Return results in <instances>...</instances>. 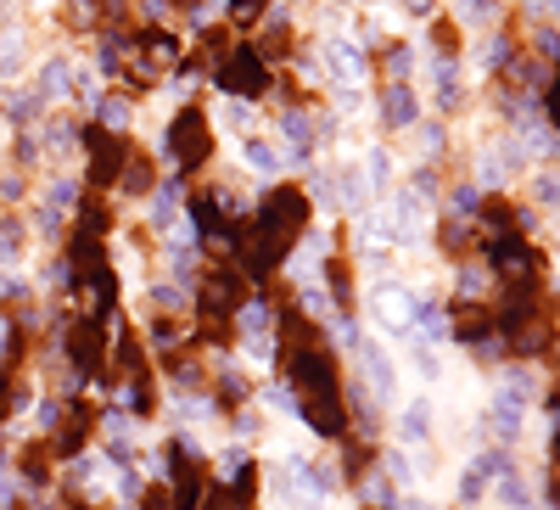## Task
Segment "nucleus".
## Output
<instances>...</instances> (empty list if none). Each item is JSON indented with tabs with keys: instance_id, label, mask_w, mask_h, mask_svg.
<instances>
[{
	"instance_id": "nucleus-23",
	"label": "nucleus",
	"mask_w": 560,
	"mask_h": 510,
	"mask_svg": "<svg viewBox=\"0 0 560 510\" xmlns=\"http://www.w3.org/2000/svg\"><path fill=\"white\" fill-rule=\"evenodd\" d=\"M40 107H45L40 90H6V118H12V124H28Z\"/></svg>"
},
{
	"instance_id": "nucleus-42",
	"label": "nucleus",
	"mask_w": 560,
	"mask_h": 510,
	"mask_svg": "<svg viewBox=\"0 0 560 510\" xmlns=\"http://www.w3.org/2000/svg\"><path fill=\"white\" fill-rule=\"evenodd\" d=\"M555 466H560V426H555Z\"/></svg>"
},
{
	"instance_id": "nucleus-36",
	"label": "nucleus",
	"mask_w": 560,
	"mask_h": 510,
	"mask_svg": "<svg viewBox=\"0 0 560 510\" xmlns=\"http://www.w3.org/2000/svg\"><path fill=\"white\" fill-rule=\"evenodd\" d=\"M482 286H488V275H482V270H460V292H465V298H482Z\"/></svg>"
},
{
	"instance_id": "nucleus-24",
	"label": "nucleus",
	"mask_w": 560,
	"mask_h": 510,
	"mask_svg": "<svg viewBox=\"0 0 560 510\" xmlns=\"http://www.w3.org/2000/svg\"><path fill=\"white\" fill-rule=\"evenodd\" d=\"M364 180H370V191H381V185L392 180V157L381 152V146H370V152H364Z\"/></svg>"
},
{
	"instance_id": "nucleus-39",
	"label": "nucleus",
	"mask_w": 560,
	"mask_h": 510,
	"mask_svg": "<svg viewBox=\"0 0 560 510\" xmlns=\"http://www.w3.org/2000/svg\"><path fill=\"white\" fill-rule=\"evenodd\" d=\"M544 107H549V124L560 129V79H555V85H549V101H544Z\"/></svg>"
},
{
	"instance_id": "nucleus-14",
	"label": "nucleus",
	"mask_w": 560,
	"mask_h": 510,
	"mask_svg": "<svg viewBox=\"0 0 560 510\" xmlns=\"http://www.w3.org/2000/svg\"><path fill=\"white\" fill-rule=\"evenodd\" d=\"M398 432H404V443H426V438H432V404L415 398V404L398 415Z\"/></svg>"
},
{
	"instance_id": "nucleus-6",
	"label": "nucleus",
	"mask_w": 560,
	"mask_h": 510,
	"mask_svg": "<svg viewBox=\"0 0 560 510\" xmlns=\"http://www.w3.org/2000/svg\"><path fill=\"white\" fill-rule=\"evenodd\" d=\"M325 62H331V73L342 85H364V73H370V62H364V51L353 40H325Z\"/></svg>"
},
{
	"instance_id": "nucleus-7",
	"label": "nucleus",
	"mask_w": 560,
	"mask_h": 510,
	"mask_svg": "<svg viewBox=\"0 0 560 510\" xmlns=\"http://www.w3.org/2000/svg\"><path fill=\"white\" fill-rule=\"evenodd\" d=\"M488 258H493V270H499V275H521V286H527V275H532V247H527V241L493 236Z\"/></svg>"
},
{
	"instance_id": "nucleus-30",
	"label": "nucleus",
	"mask_w": 560,
	"mask_h": 510,
	"mask_svg": "<svg viewBox=\"0 0 560 510\" xmlns=\"http://www.w3.org/2000/svg\"><path fill=\"white\" fill-rule=\"evenodd\" d=\"M532 197L544 202V208H560V180H555V174H538V185H532Z\"/></svg>"
},
{
	"instance_id": "nucleus-29",
	"label": "nucleus",
	"mask_w": 560,
	"mask_h": 510,
	"mask_svg": "<svg viewBox=\"0 0 560 510\" xmlns=\"http://www.w3.org/2000/svg\"><path fill=\"white\" fill-rule=\"evenodd\" d=\"M499 499H504V505H516V510H527V488H521V477L504 471V477H499Z\"/></svg>"
},
{
	"instance_id": "nucleus-13",
	"label": "nucleus",
	"mask_w": 560,
	"mask_h": 510,
	"mask_svg": "<svg viewBox=\"0 0 560 510\" xmlns=\"http://www.w3.org/2000/svg\"><path fill=\"white\" fill-rule=\"evenodd\" d=\"M213 376H219V382H213V398H219V404H236V410H241V404H247V398H252V382H247V376H241L236 365L213 370Z\"/></svg>"
},
{
	"instance_id": "nucleus-26",
	"label": "nucleus",
	"mask_w": 560,
	"mask_h": 510,
	"mask_svg": "<svg viewBox=\"0 0 560 510\" xmlns=\"http://www.w3.org/2000/svg\"><path fill=\"white\" fill-rule=\"evenodd\" d=\"M90 113H96V118H101V124H107V129H124V124H129V107H124V101H118V96L96 101Z\"/></svg>"
},
{
	"instance_id": "nucleus-4",
	"label": "nucleus",
	"mask_w": 560,
	"mask_h": 510,
	"mask_svg": "<svg viewBox=\"0 0 560 510\" xmlns=\"http://www.w3.org/2000/svg\"><path fill=\"white\" fill-rule=\"evenodd\" d=\"M370 309H376V320L387 331H398V337H409V326H415V298H409L404 286H376Z\"/></svg>"
},
{
	"instance_id": "nucleus-25",
	"label": "nucleus",
	"mask_w": 560,
	"mask_h": 510,
	"mask_svg": "<svg viewBox=\"0 0 560 510\" xmlns=\"http://www.w3.org/2000/svg\"><path fill=\"white\" fill-rule=\"evenodd\" d=\"M460 17L471 29H488L493 17H499V0H460Z\"/></svg>"
},
{
	"instance_id": "nucleus-19",
	"label": "nucleus",
	"mask_w": 560,
	"mask_h": 510,
	"mask_svg": "<svg viewBox=\"0 0 560 510\" xmlns=\"http://www.w3.org/2000/svg\"><path fill=\"white\" fill-rule=\"evenodd\" d=\"M23 253H28V230L17 225V219H6V225H0V270H12Z\"/></svg>"
},
{
	"instance_id": "nucleus-21",
	"label": "nucleus",
	"mask_w": 560,
	"mask_h": 510,
	"mask_svg": "<svg viewBox=\"0 0 560 510\" xmlns=\"http://www.w3.org/2000/svg\"><path fill=\"white\" fill-rule=\"evenodd\" d=\"M23 57H28V34L12 29V34H0V73L12 79V73H23Z\"/></svg>"
},
{
	"instance_id": "nucleus-40",
	"label": "nucleus",
	"mask_w": 560,
	"mask_h": 510,
	"mask_svg": "<svg viewBox=\"0 0 560 510\" xmlns=\"http://www.w3.org/2000/svg\"><path fill=\"white\" fill-rule=\"evenodd\" d=\"M230 6H236L241 17H252V12H258V0H230Z\"/></svg>"
},
{
	"instance_id": "nucleus-35",
	"label": "nucleus",
	"mask_w": 560,
	"mask_h": 510,
	"mask_svg": "<svg viewBox=\"0 0 560 510\" xmlns=\"http://www.w3.org/2000/svg\"><path fill=\"white\" fill-rule=\"evenodd\" d=\"M258 426H264V421H258V410H236V438H241V443L258 438Z\"/></svg>"
},
{
	"instance_id": "nucleus-10",
	"label": "nucleus",
	"mask_w": 560,
	"mask_h": 510,
	"mask_svg": "<svg viewBox=\"0 0 560 510\" xmlns=\"http://www.w3.org/2000/svg\"><path fill=\"white\" fill-rule=\"evenodd\" d=\"M432 79H437V107L454 113V107H460V68H454V57H437L432 62Z\"/></svg>"
},
{
	"instance_id": "nucleus-33",
	"label": "nucleus",
	"mask_w": 560,
	"mask_h": 510,
	"mask_svg": "<svg viewBox=\"0 0 560 510\" xmlns=\"http://www.w3.org/2000/svg\"><path fill=\"white\" fill-rule=\"evenodd\" d=\"M476 208H482V191H476V185H460V191H454V213L465 219V213H476Z\"/></svg>"
},
{
	"instance_id": "nucleus-37",
	"label": "nucleus",
	"mask_w": 560,
	"mask_h": 510,
	"mask_svg": "<svg viewBox=\"0 0 560 510\" xmlns=\"http://www.w3.org/2000/svg\"><path fill=\"white\" fill-rule=\"evenodd\" d=\"M224 124H230V129H247V124H252L247 101H236V107H224Z\"/></svg>"
},
{
	"instance_id": "nucleus-2",
	"label": "nucleus",
	"mask_w": 560,
	"mask_h": 510,
	"mask_svg": "<svg viewBox=\"0 0 560 510\" xmlns=\"http://www.w3.org/2000/svg\"><path fill=\"white\" fill-rule=\"evenodd\" d=\"M90 432H96V410H90V404H68L62 421H56V432L45 438V449H51V460H79Z\"/></svg>"
},
{
	"instance_id": "nucleus-27",
	"label": "nucleus",
	"mask_w": 560,
	"mask_h": 510,
	"mask_svg": "<svg viewBox=\"0 0 560 510\" xmlns=\"http://www.w3.org/2000/svg\"><path fill=\"white\" fill-rule=\"evenodd\" d=\"M409 68H415V57H409L404 45H392V51H387V73H392V85H409Z\"/></svg>"
},
{
	"instance_id": "nucleus-44",
	"label": "nucleus",
	"mask_w": 560,
	"mask_h": 510,
	"mask_svg": "<svg viewBox=\"0 0 560 510\" xmlns=\"http://www.w3.org/2000/svg\"><path fill=\"white\" fill-rule=\"evenodd\" d=\"M364 510H387V505H364Z\"/></svg>"
},
{
	"instance_id": "nucleus-16",
	"label": "nucleus",
	"mask_w": 560,
	"mask_h": 510,
	"mask_svg": "<svg viewBox=\"0 0 560 510\" xmlns=\"http://www.w3.org/2000/svg\"><path fill=\"white\" fill-rule=\"evenodd\" d=\"M124 404H129V415H152L157 410V387H152L146 370H140V376H124Z\"/></svg>"
},
{
	"instance_id": "nucleus-32",
	"label": "nucleus",
	"mask_w": 560,
	"mask_h": 510,
	"mask_svg": "<svg viewBox=\"0 0 560 510\" xmlns=\"http://www.w3.org/2000/svg\"><path fill=\"white\" fill-rule=\"evenodd\" d=\"M17 404H23V393H17V387H12V376L0 370V421H6V415H12Z\"/></svg>"
},
{
	"instance_id": "nucleus-15",
	"label": "nucleus",
	"mask_w": 560,
	"mask_h": 510,
	"mask_svg": "<svg viewBox=\"0 0 560 510\" xmlns=\"http://www.w3.org/2000/svg\"><path fill=\"white\" fill-rule=\"evenodd\" d=\"M45 460H51L45 438H40V443H28V449L17 454V466H23V482H28V488H45V482H51V466H45Z\"/></svg>"
},
{
	"instance_id": "nucleus-3",
	"label": "nucleus",
	"mask_w": 560,
	"mask_h": 510,
	"mask_svg": "<svg viewBox=\"0 0 560 510\" xmlns=\"http://www.w3.org/2000/svg\"><path fill=\"white\" fill-rule=\"evenodd\" d=\"M208 124H202V113L196 107H185L180 118H174V129H168V157L174 163H185V169H196L202 157H208Z\"/></svg>"
},
{
	"instance_id": "nucleus-41",
	"label": "nucleus",
	"mask_w": 560,
	"mask_h": 510,
	"mask_svg": "<svg viewBox=\"0 0 560 510\" xmlns=\"http://www.w3.org/2000/svg\"><path fill=\"white\" fill-rule=\"evenodd\" d=\"M398 510H432V505H420V499H404V505H398Z\"/></svg>"
},
{
	"instance_id": "nucleus-20",
	"label": "nucleus",
	"mask_w": 560,
	"mask_h": 510,
	"mask_svg": "<svg viewBox=\"0 0 560 510\" xmlns=\"http://www.w3.org/2000/svg\"><path fill=\"white\" fill-rule=\"evenodd\" d=\"M45 208L73 213V208H79V180H73V174H56V180L45 185Z\"/></svg>"
},
{
	"instance_id": "nucleus-28",
	"label": "nucleus",
	"mask_w": 560,
	"mask_h": 510,
	"mask_svg": "<svg viewBox=\"0 0 560 510\" xmlns=\"http://www.w3.org/2000/svg\"><path fill=\"white\" fill-rule=\"evenodd\" d=\"M381 466H387V477H392V482H415V460H409L404 449H392L387 460H381Z\"/></svg>"
},
{
	"instance_id": "nucleus-1",
	"label": "nucleus",
	"mask_w": 560,
	"mask_h": 510,
	"mask_svg": "<svg viewBox=\"0 0 560 510\" xmlns=\"http://www.w3.org/2000/svg\"><path fill=\"white\" fill-rule=\"evenodd\" d=\"M286 387L297 393V415H303L308 432H320V438H348L342 376H336V359L325 354L320 342H303V348L286 359Z\"/></svg>"
},
{
	"instance_id": "nucleus-8",
	"label": "nucleus",
	"mask_w": 560,
	"mask_h": 510,
	"mask_svg": "<svg viewBox=\"0 0 560 510\" xmlns=\"http://www.w3.org/2000/svg\"><path fill=\"white\" fill-rule=\"evenodd\" d=\"M420 118V101L409 85H387V96H381V124L387 129H409Z\"/></svg>"
},
{
	"instance_id": "nucleus-12",
	"label": "nucleus",
	"mask_w": 560,
	"mask_h": 510,
	"mask_svg": "<svg viewBox=\"0 0 560 510\" xmlns=\"http://www.w3.org/2000/svg\"><path fill=\"white\" fill-rule=\"evenodd\" d=\"M488 426H493V432H499L504 443L516 438V432H521V398H510V393H499V398H493V410H488Z\"/></svg>"
},
{
	"instance_id": "nucleus-43",
	"label": "nucleus",
	"mask_w": 560,
	"mask_h": 510,
	"mask_svg": "<svg viewBox=\"0 0 560 510\" xmlns=\"http://www.w3.org/2000/svg\"><path fill=\"white\" fill-rule=\"evenodd\" d=\"M549 12H555V17H560V0H549Z\"/></svg>"
},
{
	"instance_id": "nucleus-5",
	"label": "nucleus",
	"mask_w": 560,
	"mask_h": 510,
	"mask_svg": "<svg viewBox=\"0 0 560 510\" xmlns=\"http://www.w3.org/2000/svg\"><path fill=\"white\" fill-rule=\"evenodd\" d=\"M353 354H359V370L370 376V398H381V404H387L392 387H398V370H392L387 354H381V342H364L359 337V348H353Z\"/></svg>"
},
{
	"instance_id": "nucleus-38",
	"label": "nucleus",
	"mask_w": 560,
	"mask_h": 510,
	"mask_svg": "<svg viewBox=\"0 0 560 510\" xmlns=\"http://www.w3.org/2000/svg\"><path fill=\"white\" fill-rule=\"evenodd\" d=\"M23 298V281L17 275H0V303H17Z\"/></svg>"
},
{
	"instance_id": "nucleus-11",
	"label": "nucleus",
	"mask_w": 560,
	"mask_h": 510,
	"mask_svg": "<svg viewBox=\"0 0 560 510\" xmlns=\"http://www.w3.org/2000/svg\"><path fill=\"white\" fill-rule=\"evenodd\" d=\"M224 85H236V90H258L264 85V68H258V57H252V51H236V57H230V68L219 73Z\"/></svg>"
},
{
	"instance_id": "nucleus-31",
	"label": "nucleus",
	"mask_w": 560,
	"mask_h": 510,
	"mask_svg": "<svg viewBox=\"0 0 560 510\" xmlns=\"http://www.w3.org/2000/svg\"><path fill=\"white\" fill-rule=\"evenodd\" d=\"M308 197L320 202V208H331V202H336V180H331V174H314V185H308Z\"/></svg>"
},
{
	"instance_id": "nucleus-17",
	"label": "nucleus",
	"mask_w": 560,
	"mask_h": 510,
	"mask_svg": "<svg viewBox=\"0 0 560 510\" xmlns=\"http://www.w3.org/2000/svg\"><path fill=\"white\" fill-rule=\"evenodd\" d=\"M241 157H247V169H258V174H280V169H286V152L269 146V141H247V146H241Z\"/></svg>"
},
{
	"instance_id": "nucleus-9",
	"label": "nucleus",
	"mask_w": 560,
	"mask_h": 510,
	"mask_svg": "<svg viewBox=\"0 0 560 510\" xmlns=\"http://www.w3.org/2000/svg\"><path fill=\"white\" fill-rule=\"evenodd\" d=\"M34 90H40V101H68L73 96V62L68 57H51L40 68V79H34Z\"/></svg>"
},
{
	"instance_id": "nucleus-18",
	"label": "nucleus",
	"mask_w": 560,
	"mask_h": 510,
	"mask_svg": "<svg viewBox=\"0 0 560 510\" xmlns=\"http://www.w3.org/2000/svg\"><path fill=\"white\" fill-rule=\"evenodd\" d=\"M336 202L353 213H364V202H370V180H364V169H348L342 180H336Z\"/></svg>"
},
{
	"instance_id": "nucleus-22",
	"label": "nucleus",
	"mask_w": 560,
	"mask_h": 510,
	"mask_svg": "<svg viewBox=\"0 0 560 510\" xmlns=\"http://www.w3.org/2000/svg\"><path fill=\"white\" fill-rule=\"evenodd\" d=\"M174 213H180V180L152 191V225H174Z\"/></svg>"
},
{
	"instance_id": "nucleus-34",
	"label": "nucleus",
	"mask_w": 560,
	"mask_h": 510,
	"mask_svg": "<svg viewBox=\"0 0 560 510\" xmlns=\"http://www.w3.org/2000/svg\"><path fill=\"white\" fill-rule=\"evenodd\" d=\"M135 510H174V505H168V488H140Z\"/></svg>"
}]
</instances>
